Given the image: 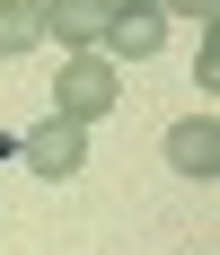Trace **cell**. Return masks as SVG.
<instances>
[{
	"mask_svg": "<svg viewBox=\"0 0 220 255\" xmlns=\"http://www.w3.org/2000/svg\"><path fill=\"white\" fill-rule=\"evenodd\" d=\"M115 62H106V53H71V71L53 79V115H62V124H97V115H115Z\"/></svg>",
	"mask_w": 220,
	"mask_h": 255,
	"instance_id": "1",
	"label": "cell"
},
{
	"mask_svg": "<svg viewBox=\"0 0 220 255\" xmlns=\"http://www.w3.org/2000/svg\"><path fill=\"white\" fill-rule=\"evenodd\" d=\"M18 158H26L44 185H62V176H79V167H88V132H79V124H62V115H44V124L18 141Z\"/></svg>",
	"mask_w": 220,
	"mask_h": 255,
	"instance_id": "2",
	"label": "cell"
},
{
	"mask_svg": "<svg viewBox=\"0 0 220 255\" xmlns=\"http://www.w3.org/2000/svg\"><path fill=\"white\" fill-rule=\"evenodd\" d=\"M44 35L71 53H97L106 44V0H44Z\"/></svg>",
	"mask_w": 220,
	"mask_h": 255,
	"instance_id": "3",
	"label": "cell"
},
{
	"mask_svg": "<svg viewBox=\"0 0 220 255\" xmlns=\"http://www.w3.org/2000/svg\"><path fill=\"white\" fill-rule=\"evenodd\" d=\"M168 167H176V176H220V124H212V115H194V124H176L168 132Z\"/></svg>",
	"mask_w": 220,
	"mask_h": 255,
	"instance_id": "4",
	"label": "cell"
},
{
	"mask_svg": "<svg viewBox=\"0 0 220 255\" xmlns=\"http://www.w3.org/2000/svg\"><path fill=\"white\" fill-rule=\"evenodd\" d=\"M168 44V18L159 9H132V18H106V53H123V62H141V53Z\"/></svg>",
	"mask_w": 220,
	"mask_h": 255,
	"instance_id": "5",
	"label": "cell"
},
{
	"mask_svg": "<svg viewBox=\"0 0 220 255\" xmlns=\"http://www.w3.org/2000/svg\"><path fill=\"white\" fill-rule=\"evenodd\" d=\"M44 44V0H0V53H35Z\"/></svg>",
	"mask_w": 220,
	"mask_h": 255,
	"instance_id": "6",
	"label": "cell"
},
{
	"mask_svg": "<svg viewBox=\"0 0 220 255\" xmlns=\"http://www.w3.org/2000/svg\"><path fill=\"white\" fill-rule=\"evenodd\" d=\"M159 18H194V26H212V0H159Z\"/></svg>",
	"mask_w": 220,
	"mask_h": 255,
	"instance_id": "7",
	"label": "cell"
},
{
	"mask_svg": "<svg viewBox=\"0 0 220 255\" xmlns=\"http://www.w3.org/2000/svg\"><path fill=\"white\" fill-rule=\"evenodd\" d=\"M132 9H159V0H106V18H132Z\"/></svg>",
	"mask_w": 220,
	"mask_h": 255,
	"instance_id": "8",
	"label": "cell"
}]
</instances>
